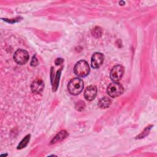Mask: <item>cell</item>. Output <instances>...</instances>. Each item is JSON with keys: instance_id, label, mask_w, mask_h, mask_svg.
I'll return each instance as SVG.
<instances>
[{"instance_id": "7c38bea8", "label": "cell", "mask_w": 157, "mask_h": 157, "mask_svg": "<svg viewBox=\"0 0 157 157\" xmlns=\"http://www.w3.org/2000/svg\"><path fill=\"white\" fill-rule=\"evenodd\" d=\"M30 137L31 135L30 134H28L26 135L21 140V142L19 143V144L17 146V149H22L23 148H25L28 144L29 140H30Z\"/></svg>"}, {"instance_id": "ba28073f", "label": "cell", "mask_w": 157, "mask_h": 157, "mask_svg": "<svg viewBox=\"0 0 157 157\" xmlns=\"http://www.w3.org/2000/svg\"><path fill=\"white\" fill-rule=\"evenodd\" d=\"M97 88L94 85H90L85 90L84 97L86 100L90 101L93 100L97 95Z\"/></svg>"}, {"instance_id": "9c48e42d", "label": "cell", "mask_w": 157, "mask_h": 157, "mask_svg": "<svg viewBox=\"0 0 157 157\" xmlns=\"http://www.w3.org/2000/svg\"><path fill=\"white\" fill-rule=\"evenodd\" d=\"M68 136V133L65 130H62L59 131L52 140L51 144H53L55 143H57L58 142H61L64 139H66Z\"/></svg>"}, {"instance_id": "5b68a950", "label": "cell", "mask_w": 157, "mask_h": 157, "mask_svg": "<svg viewBox=\"0 0 157 157\" xmlns=\"http://www.w3.org/2000/svg\"><path fill=\"white\" fill-rule=\"evenodd\" d=\"M124 67L120 65H115L112 67L110 72V77L113 82H118L124 74Z\"/></svg>"}, {"instance_id": "6da1fadb", "label": "cell", "mask_w": 157, "mask_h": 157, "mask_svg": "<svg viewBox=\"0 0 157 157\" xmlns=\"http://www.w3.org/2000/svg\"><path fill=\"white\" fill-rule=\"evenodd\" d=\"M83 86L84 84L83 80L78 77H75L72 78L68 83L67 90L71 94L75 96L82 92Z\"/></svg>"}, {"instance_id": "3957f363", "label": "cell", "mask_w": 157, "mask_h": 157, "mask_svg": "<svg viewBox=\"0 0 157 157\" xmlns=\"http://www.w3.org/2000/svg\"><path fill=\"white\" fill-rule=\"evenodd\" d=\"M123 87L119 82H113L109 85L107 88V93L111 98H116L123 93Z\"/></svg>"}, {"instance_id": "8992f818", "label": "cell", "mask_w": 157, "mask_h": 157, "mask_svg": "<svg viewBox=\"0 0 157 157\" xmlns=\"http://www.w3.org/2000/svg\"><path fill=\"white\" fill-rule=\"evenodd\" d=\"M104 55L100 52H95L91 56V65L93 69H98L104 62Z\"/></svg>"}, {"instance_id": "277c9868", "label": "cell", "mask_w": 157, "mask_h": 157, "mask_svg": "<svg viewBox=\"0 0 157 157\" xmlns=\"http://www.w3.org/2000/svg\"><path fill=\"white\" fill-rule=\"evenodd\" d=\"M13 59L17 64L23 65L26 64L29 58L28 52L24 49H18L13 54Z\"/></svg>"}, {"instance_id": "30bf717a", "label": "cell", "mask_w": 157, "mask_h": 157, "mask_svg": "<svg viewBox=\"0 0 157 157\" xmlns=\"http://www.w3.org/2000/svg\"><path fill=\"white\" fill-rule=\"evenodd\" d=\"M110 104H111V99L107 96H104L101 98L98 101V105L101 109L108 108Z\"/></svg>"}, {"instance_id": "52a82bcc", "label": "cell", "mask_w": 157, "mask_h": 157, "mask_svg": "<svg viewBox=\"0 0 157 157\" xmlns=\"http://www.w3.org/2000/svg\"><path fill=\"white\" fill-rule=\"evenodd\" d=\"M44 88V83L42 80L37 78L35 79L31 85V91L34 94L40 93Z\"/></svg>"}, {"instance_id": "2e32d148", "label": "cell", "mask_w": 157, "mask_h": 157, "mask_svg": "<svg viewBox=\"0 0 157 157\" xmlns=\"http://www.w3.org/2000/svg\"><path fill=\"white\" fill-rule=\"evenodd\" d=\"M150 129V128H148V127L147 128L144 130V131L138 136V137H139V138H142V135H143L144 134H145V136H147V135L148 134V133Z\"/></svg>"}, {"instance_id": "7a4b0ae2", "label": "cell", "mask_w": 157, "mask_h": 157, "mask_svg": "<svg viewBox=\"0 0 157 157\" xmlns=\"http://www.w3.org/2000/svg\"><path fill=\"white\" fill-rule=\"evenodd\" d=\"M90 71L88 63L85 60L78 61L74 68L75 74L78 77H85L87 76Z\"/></svg>"}, {"instance_id": "e0dca14e", "label": "cell", "mask_w": 157, "mask_h": 157, "mask_svg": "<svg viewBox=\"0 0 157 157\" xmlns=\"http://www.w3.org/2000/svg\"><path fill=\"white\" fill-rule=\"evenodd\" d=\"M55 62L56 65H59V64L63 63V58H57V59H56V60H55Z\"/></svg>"}, {"instance_id": "9a60e30c", "label": "cell", "mask_w": 157, "mask_h": 157, "mask_svg": "<svg viewBox=\"0 0 157 157\" xmlns=\"http://www.w3.org/2000/svg\"><path fill=\"white\" fill-rule=\"evenodd\" d=\"M38 63H38V60H37L36 55H34L33 56V58H32L31 61V63H30L31 66L34 67V66H36L37 65H38Z\"/></svg>"}, {"instance_id": "8fae6325", "label": "cell", "mask_w": 157, "mask_h": 157, "mask_svg": "<svg viewBox=\"0 0 157 157\" xmlns=\"http://www.w3.org/2000/svg\"><path fill=\"white\" fill-rule=\"evenodd\" d=\"M61 69L58 70L57 71L56 75V76H55V77L53 79V81L52 82V90H53V91H56V90L58 88L59 82V77H60V75H61Z\"/></svg>"}, {"instance_id": "4fadbf2b", "label": "cell", "mask_w": 157, "mask_h": 157, "mask_svg": "<svg viewBox=\"0 0 157 157\" xmlns=\"http://www.w3.org/2000/svg\"><path fill=\"white\" fill-rule=\"evenodd\" d=\"M91 34L94 37H96V38L100 37L102 34V28L99 26H95L91 30Z\"/></svg>"}, {"instance_id": "5bb4252c", "label": "cell", "mask_w": 157, "mask_h": 157, "mask_svg": "<svg viewBox=\"0 0 157 157\" xmlns=\"http://www.w3.org/2000/svg\"><path fill=\"white\" fill-rule=\"evenodd\" d=\"M75 107L76 110H77L78 111H82V110L85 109V102L83 101H78L75 104Z\"/></svg>"}]
</instances>
